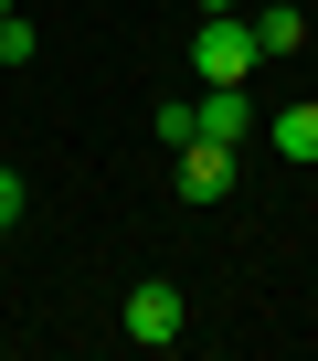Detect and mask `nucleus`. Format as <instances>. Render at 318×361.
Returning a JSON list of instances; mask_svg holds the SVG:
<instances>
[{"label":"nucleus","instance_id":"obj_1","mask_svg":"<svg viewBox=\"0 0 318 361\" xmlns=\"http://www.w3.org/2000/svg\"><path fill=\"white\" fill-rule=\"evenodd\" d=\"M265 54H255V22L244 11H202V32H191V75L202 85H244Z\"/></svg>","mask_w":318,"mask_h":361},{"label":"nucleus","instance_id":"obj_2","mask_svg":"<svg viewBox=\"0 0 318 361\" xmlns=\"http://www.w3.org/2000/svg\"><path fill=\"white\" fill-rule=\"evenodd\" d=\"M181 319H191V308H181V287H170V276H138V287H127V308H117V329H127L138 350H170V340H181Z\"/></svg>","mask_w":318,"mask_h":361},{"label":"nucleus","instance_id":"obj_3","mask_svg":"<svg viewBox=\"0 0 318 361\" xmlns=\"http://www.w3.org/2000/svg\"><path fill=\"white\" fill-rule=\"evenodd\" d=\"M170 192H181V202H223V192H234V149H223V138H181V149H170Z\"/></svg>","mask_w":318,"mask_h":361},{"label":"nucleus","instance_id":"obj_4","mask_svg":"<svg viewBox=\"0 0 318 361\" xmlns=\"http://www.w3.org/2000/svg\"><path fill=\"white\" fill-rule=\"evenodd\" d=\"M202 138L244 149V138H255V96H244V85H202Z\"/></svg>","mask_w":318,"mask_h":361},{"label":"nucleus","instance_id":"obj_5","mask_svg":"<svg viewBox=\"0 0 318 361\" xmlns=\"http://www.w3.org/2000/svg\"><path fill=\"white\" fill-rule=\"evenodd\" d=\"M244 22H255V54H265V64L307 43V11H297V0H255V11H244Z\"/></svg>","mask_w":318,"mask_h":361},{"label":"nucleus","instance_id":"obj_6","mask_svg":"<svg viewBox=\"0 0 318 361\" xmlns=\"http://www.w3.org/2000/svg\"><path fill=\"white\" fill-rule=\"evenodd\" d=\"M265 149H276V159H318V106H286V117L265 128Z\"/></svg>","mask_w":318,"mask_h":361},{"label":"nucleus","instance_id":"obj_7","mask_svg":"<svg viewBox=\"0 0 318 361\" xmlns=\"http://www.w3.org/2000/svg\"><path fill=\"white\" fill-rule=\"evenodd\" d=\"M159 138H170V149L202 138V96H159Z\"/></svg>","mask_w":318,"mask_h":361},{"label":"nucleus","instance_id":"obj_8","mask_svg":"<svg viewBox=\"0 0 318 361\" xmlns=\"http://www.w3.org/2000/svg\"><path fill=\"white\" fill-rule=\"evenodd\" d=\"M32 54H43V32H32L22 11H0V64H32Z\"/></svg>","mask_w":318,"mask_h":361},{"label":"nucleus","instance_id":"obj_9","mask_svg":"<svg viewBox=\"0 0 318 361\" xmlns=\"http://www.w3.org/2000/svg\"><path fill=\"white\" fill-rule=\"evenodd\" d=\"M22 224V170H0V234Z\"/></svg>","mask_w":318,"mask_h":361},{"label":"nucleus","instance_id":"obj_10","mask_svg":"<svg viewBox=\"0 0 318 361\" xmlns=\"http://www.w3.org/2000/svg\"><path fill=\"white\" fill-rule=\"evenodd\" d=\"M191 11H244V0H191Z\"/></svg>","mask_w":318,"mask_h":361},{"label":"nucleus","instance_id":"obj_11","mask_svg":"<svg viewBox=\"0 0 318 361\" xmlns=\"http://www.w3.org/2000/svg\"><path fill=\"white\" fill-rule=\"evenodd\" d=\"M0 11H11V0H0Z\"/></svg>","mask_w":318,"mask_h":361}]
</instances>
